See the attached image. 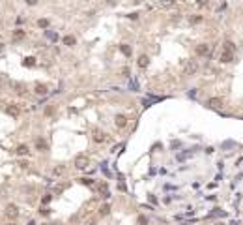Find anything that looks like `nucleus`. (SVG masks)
Masks as SVG:
<instances>
[{
	"mask_svg": "<svg viewBox=\"0 0 243 225\" xmlns=\"http://www.w3.org/2000/svg\"><path fill=\"white\" fill-rule=\"evenodd\" d=\"M6 216L8 218H11V220H15V218L19 216V208H17V204H13V202H9V204H6Z\"/></svg>",
	"mask_w": 243,
	"mask_h": 225,
	"instance_id": "1",
	"label": "nucleus"
},
{
	"mask_svg": "<svg viewBox=\"0 0 243 225\" xmlns=\"http://www.w3.org/2000/svg\"><path fill=\"white\" fill-rule=\"evenodd\" d=\"M219 60H221V62H225V64L232 62V60H234V53H232V51H228V49H225L223 53L219 54Z\"/></svg>",
	"mask_w": 243,
	"mask_h": 225,
	"instance_id": "2",
	"label": "nucleus"
},
{
	"mask_svg": "<svg viewBox=\"0 0 243 225\" xmlns=\"http://www.w3.org/2000/svg\"><path fill=\"white\" fill-rule=\"evenodd\" d=\"M86 165H88V158H86L84 154H79V156L75 158V167L77 169H84Z\"/></svg>",
	"mask_w": 243,
	"mask_h": 225,
	"instance_id": "3",
	"label": "nucleus"
},
{
	"mask_svg": "<svg viewBox=\"0 0 243 225\" xmlns=\"http://www.w3.org/2000/svg\"><path fill=\"white\" fill-rule=\"evenodd\" d=\"M11 38H13V41H23V40H26V30H23V28H15L13 34H11Z\"/></svg>",
	"mask_w": 243,
	"mask_h": 225,
	"instance_id": "4",
	"label": "nucleus"
},
{
	"mask_svg": "<svg viewBox=\"0 0 243 225\" xmlns=\"http://www.w3.org/2000/svg\"><path fill=\"white\" fill-rule=\"evenodd\" d=\"M6 113H8L9 116H13V118H17V116H19V114H21V109H19V107H17V105H15V103H9V105H8V107H6Z\"/></svg>",
	"mask_w": 243,
	"mask_h": 225,
	"instance_id": "5",
	"label": "nucleus"
},
{
	"mask_svg": "<svg viewBox=\"0 0 243 225\" xmlns=\"http://www.w3.org/2000/svg\"><path fill=\"white\" fill-rule=\"evenodd\" d=\"M36 150H39V152H47V150H49L47 141L41 139V137H37V139H36Z\"/></svg>",
	"mask_w": 243,
	"mask_h": 225,
	"instance_id": "6",
	"label": "nucleus"
},
{
	"mask_svg": "<svg viewBox=\"0 0 243 225\" xmlns=\"http://www.w3.org/2000/svg\"><path fill=\"white\" fill-rule=\"evenodd\" d=\"M196 54H198V56H208V54H210V45L200 43L196 47Z\"/></svg>",
	"mask_w": 243,
	"mask_h": 225,
	"instance_id": "7",
	"label": "nucleus"
},
{
	"mask_svg": "<svg viewBox=\"0 0 243 225\" xmlns=\"http://www.w3.org/2000/svg\"><path fill=\"white\" fill-rule=\"evenodd\" d=\"M208 107H211V109H221V107H223V99H221V98H211V99H208Z\"/></svg>",
	"mask_w": 243,
	"mask_h": 225,
	"instance_id": "8",
	"label": "nucleus"
},
{
	"mask_svg": "<svg viewBox=\"0 0 243 225\" xmlns=\"http://www.w3.org/2000/svg\"><path fill=\"white\" fill-rule=\"evenodd\" d=\"M15 154H17V156H28V154H30V148H28V144H19L17 150H15Z\"/></svg>",
	"mask_w": 243,
	"mask_h": 225,
	"instance_id": "9",
	"label": "nucleus"
},
{
	"mask_svg": "<svg viewBox=\"0 0 243 225\" xmlns=\"http://www.w3.org/2000/svg\"><path fill=\"white\" fill-rule=\"evenodd\" d=\"M13 88H15V94H19V96L26 94V85H24V83H15Z\"/></svg>",
	"mask_w": 243,
	"mask_h": 225,
	"instance_id": "10",
	"label": "nucleus"
},
{
	"mask_svg": "<svg viewBox=\"0 0 243 225\" xmlns=\"http://www.w3.org/2000/svg\"><path fill=\"white\" fill-rule=\"evenodd\" d=\"M114 122H116V126H118V128H125V126H127V118L123 116V114H116Z\"/></svg>",
	"mask_w": 243,
	"mask_h": 225,
	"instance_id": "11",
	"label": "nucleus"
},
{
	"mask_svg": "<svg viewBox=\"0 0 243 225\" xmlns=\"http://www.w3.org/2000/svg\"><path fill=\"white\" fill-rule=\"evenodd\" d=\"M23 66L24 68H34L36 66V58H34V56H26V58L23 60Z\"/></svg>",
	"mask_w": 243,
	"mask_h": 225,
	"instance_id": "12",
	"label": "nucleus"
},
{
	"mask_svg": "<svg viewBox=\"0 0 243 225\" xmlns=\"http://www.w3.org/2000/svg\"><path fill=\"white\" fill-rule=\"evenodd\" d=\"M150 64V58L146 56V54H140L139 56V68H146Z\"/></svg>",
	"mask_w": 243,
	"mask_h": 225,
	"instance_id": "13",
	"label": "nucleus"
},
{
	"mask_svg": "<svg viewBox=\"0 0 243 225\" xmlns=\"http://www.w3.org/2000/svg\"><path fill=\"white\" fill-rule=\"evenodd\" d=\"M62 41H64V45H68V47H73V45L77 43V40H75L73 36H64Z\"/></svg>",
	"mask_w": 243,
	"mask_h": 225,
	"instance_id": "14",
	"label": "nucleus"
},
{
	"mask_svg": "<svg viewBox=\"0 0 243 225\" xmlns=\"http://www.w3.org/2000/svg\"><path fill=\"white\" fill-rule=\"evenodd\" d=\"M34 92H36V94H39V96H45V94H47V86H45V85H36Z\"/></svg>",
	"mask_w": 243,
	"mask_h": 225,
	"instance_id": "15",
	"label": "nucleus"
},
{
	"mask_svg": "<svg viewBox=\"0 0 243 225\" xmlns=\"http://www.w3.org/2000/svg\"><path fill=\"white\" fill-rule=\"evenodd\" d=\"M196 68H198L196 62H189V64H187V68H185V73H191V75H193V73L196 71Z\"/></svg>",
	"mask_w": 243,
	"mask_h": 225,
	"instance_id": "16",
	"label": "nucleus"
},
{
	"mask_svg": "<svg viewBox=\"0 0 243 225\" xmlns=\"http://www.w3.org/2000/svg\"><path fill=\"white\" fill-rule=\"evenodd\" d=\"M120 51L125 54V56H131V53H133V51H131V47H129L127 43H122V45H120Z\"/></svg>",
	"mask_w": 243,
	"mask_h": 225,
	"instance_id": "17",
	"label": "nucleus"
},
{
	"mask_svg": "<svg viewBox=\"0 0 243 225\" xmlns=\"http://www.w3.org/2000/svg\"><path fill=\"white\" fill-rule=\"evenodd\" d=\"M155 101H161V98H148V99H142V105H144V107H150V105L152 103H155Z\"/></svg>",
	"mask_w": 243,
	"mask_h": 225,
	"instance_id": "18",
	"label": "nucleus"
},
{
	"mask_svg": "<svg viewBox=\"0 0 243 225\" xmlns=\"http://www.w3.org/2000/svg\"><path fill=\"white\" fill-rule=\"evenodd\" d=\"M37 26L39 28H49V19H39V21H37Z\"/></svg>",
	"mask_w": 243,
	"mask_h": 225,
	"instance_id": "19",
	"label": "nucleus"
},
{
	"mask_svg": "<svg viewBox=\"0 0 243 225\" xmlns=\"http://www.w3.org/2000/svg\"><path fill=\"white\" fill-rule=\"evenodd\" d=\"M45 36L49 38V40H53V41H58V34H54V32H51V30H45Z\"/></svg>",
	"mask_w": 243,
	"mask_h": 225,
	"instance_id": "20",
	"label": "nucleus"
},
{
	"mask_svg": "<svg viewBox=\"0 0 243 225\" xmlns=\"http://www.w3.org/2000/svg\"><path fill=\"white\" fill-rule=\"evenodd\" d=\"M159 4H161L163 8H172V6H174V0H159Z\"/></svg>",
	"mask_w": 243,
	"mask_h": 225,
	"instance_id": "21",
	"label": "nucleus"
},
{
	"mask_svg": "<svg viewBox=\"0 0 243 225\" xmlns=\"http://www.w3.org/2000/svg\"><path fill=\"white\" fill-rule=\"evenodd\" d=\"M105 139H107V137H105V133H95V137H94L95 143H103Z\"/></svg>",
	"mask_w": 243,
	"mask_h": 225,
	"instance_id": "22",
	"label": "nucleus"
},
{
	"mask_svg": "<svg viewBox=\"0 0 243 225\" xmlns=\"http://www.w3.org/2000/svg\"><path fill=\"white\" fill-rule=\"evenodd\" d=\"M81 184H86V186H94V180H92V178H81Z\"/></svg>",
	"mask_w": 243,
	"mask_h": 225,
	"instance_id": "23",
	"label": "nucleus"
},
{
	"mask_svg": "<svg viewBox=\"0 0 243 225\" xmlns=\"http://www.w3.org/2000/svg\"><path fill=\"white\" fill-rule=\"evenodd\" d=\"M189 156H193V152H183V154H180V156H178V159H180V161H183L185 158H189Z\"/></svg>",
	"mask_w": 243,
	"mask_h": 225,
	"instance_id": "24",
	"label": "nucleus"
},
{
	"mask_svg": "<svg viewBox=\"0 0 243 225\" xmlns=\"http://www.w3.org/2000/svg\"><path fill=\"white\" fill-rule=\"evenodd\" d=\"M51 199H53V195H51V193H47L45 197L41 199V202H43V204H49V202H51Z\"/></svg>",
	"mask_w": 243,
	"mask_h": 225,
	"instance_id": "25",
	"label": "nucleus"
},
{
	"mask_svg": "<svg viewBox=\"0 0 243 225\" xmlns=\"http://www.w3.org/2000/svg\"><path fill=\"white\" fill-rule=\"evenodd\" d=\"M139 225H148V218L140 216V218H139Z\"/></svg>",
	"mask_w": 243,
	"mask_h": 225,
	"instance_id": "26",
	"label": "nucleus"
},
{
	"mask_svg": "<svg viewBox=\"0 0 243 225\" xmlns=\"http://www.w3.org/2000/svg\"><path fill=\"white\" fill-rule=\"evenodd\" d=\"M26 2V6H36L37 4V0H24Z\"/></svg>",
	"mask_w": 243,
	"mask_h": 225,
	"instance_id": "27",
	"label": "nucleus"
},
{
	"mask_svg": "<svg viewBox=\"0 0 243 225\" xmlns=\"http://www.w3.org/2000/svg\"><path fill=\"white\" fill-rule=\"evenodd\" d=\"M39 214H43V216H49L51 210H49V208H43V210H39Z\"/></svg>",
	"mask_w": 243,
	"mask_h": 225,
	"instance_id": "28",
	"label": "nucleus"
},
{
	"mask_svg": "<svg viewBox=\"0 0 243 225\" xmlns=\"http://www.w3.org/2000/svg\"><path fill=\"white\" fill-rule=\"evenodd\" d=\"M200 21H202V17H200V15H198V17H193V19H191V22H200Z\"/></svg>",
	"mask_w": 243,
	"mask_h": 225,
	"instance_id": "29",
	"label": "nucleus"
},
{
	"mask_svg": "<svg viewBox=\"0 0 243 225\" xmlns=\"http://www.w3.org/2000/svg\"><path fill=\"white\" fill-rule=\"evenodd\" d=\"M108 210H110V208H108V206H103V208H101V214H103V216H105V214H108Z\"/></svg>",
	"mask_w": 243,
	"mask_h": 225,
	"instance_id": "30",
	"label": "nucleus"
},
{
	"mask_svg": "<svg viewBox=\"0 0 243 225\" xmlns=\"http://www.w3.org/2000/svg\"><path fill=\"white\" fill-rule=\"evenodd\" d=\"M62 173H64V169H62V167H58V169H54V175H62Z\"/></svg>",
	"mask_w": 243,
	"mask_h": 225,
	"instance_id": "31",
	"label": "nucleus"
},
{
	"mask_svg": "<svg viewBox=\"0 0 243 225\" xmlns=\"http://www.w3.org/2000/svg\"><path fill=\"white\" fill-rule=\"evenodd\" d=\"M2 51H4V45H2V43H0V53H2Z\"/></svg>",
	"mask_w": 243,
	"mask_h": 225,
	"instance_id": "32",
	"label": "nucleus"
}]
</instances>
